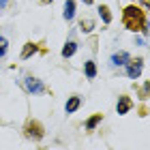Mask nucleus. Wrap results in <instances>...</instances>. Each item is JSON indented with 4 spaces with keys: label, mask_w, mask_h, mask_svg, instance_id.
Listing matches in <instances>:
<instances>
[{
    "label": "nucleus",
    "mask_w": 150,
    "mask_h": 150,
    "mask_svg": "<svg viewBox=\"0 0 150 150\" xmlns=\"http://www.w3.org/2000/svg\"><path fill=\"white\" fill-rule=\"evenodd\" d=\"M37 52H39L37 43H32V41H28V43L24 45V50H22V60H28L30 56H35Z\"/></svg>",
    "instance_id": "8"
},
{
    "label": "nucleus",
    "mask_w": 150,
    "mask_h": 150,
    "mask_svg": "<svg viewBox=\"0 0 150 150\" xmlns=\"http://www.w3.org/2000/svg\"><path fill=\"white\" fill-rule=\"evenodd\" d=\"M26 137H30V139H41L43 137V127L39 125V122H28L26 125Z\"/></svg>",
    "instance_id": "4"
},
{
    "label": "nucleus",
    "mask_w": 150,
    "mask_h": 150,
    "mask_svg": "<svg viewBox=\"0 0 150 150\" xmlns=\"http://www.w3.org/2000/svg\"><path fill=\"white\" fill-rule=\"evenodd\" d=\"M81 2H84V4H92V0H81Z\"/></svg>",
    "instance_id": "17"
},
{
    "label": "nucleus",
    "mask_w": 150,
    "mask_h": 150,
    "mask_svg": "<svg viewBox=\"0 0 150 150\" xmlns=\"http://www.w3.org/2000/svg\"><path fill=\"white\" fill-rule=\"evenodd\" d=\"M125 67H127V75H129V77H131V79H137L139 75H142V69H144V60H142V58L129 60Z\"/></svg>",
    "instance_id": "3"
},
{
    "label": "nucleus",
    "mask_w": 150,
    "mask_h": 150,
    "mask_svg": "<svg viewBox=\"0 0 150 150\" xmlns=\"http://www.w3.org/2000/svg\"><path fill=\"white\" fill-rule=\"evenodd\" d=\"M6 52H9V41H6V37H0V58H4Z\"/></svg>",
    "instance_id": "15"
},
{
    "label": "nucleus",
    "mask_w": 150,
    "mask_h": 150,
    "mask_svg": "<svg viewBox=\"0 0 150 150\" xmlns=\"http://www.w3.org/2000/svg\"><path fill=\"white\" fill-rule=\"evenodd\" d=\"M79 28H81V32H86V35H88V32H92L94 22H92V19H81V22H79Z\"/></svg>",
    "instance_id": "14"
},
{
    "label": "nucleus",
    "mask_w": 150,
    "mask_h": 150,
    "mask_svg": "<svg viewBox=\"0 0 150 150\" xmlns=\"http://www.w3.org/2000/svg\"><path fill=\"white\" fill-rule=\"evenodd\" d=\"M6 4H9V0H0V11H4Z\"/></svg>",
    "instance_id": "16"
},
{
    "label": "nucleus",
    "mask_w": 150,
    "mask_h": 150,
    "mask_svg": "<svg viewBox=\"0 0 150 150\" xmlns=\"http://www.w3.org/2000/svg\"><path fill=\"white\" fill-rule=\"evenodd\" d=\"M41 2H52V0H41Z\"/></svg>",
    "instance_id": "18"
},
{
    "label": "nucleus",
    "mask_w": 150,
    "mask_h": 150,
    "mask_svg": "<svg viewBox=\"0 0 150 150\" xmlns=\"http://www.w3.org/2000/svg\"><path fill=\"white\" fill-rule=\"evenodd\" d=\"M79 105H81V99L79 97H69V101H67V105H64V112L67 114H75L79 110Z\"/></svg>",
    "instance_id": "7"
},
{
    "label": "nucleus",
    "mask_w": 150,
    "mask_h": 150,
    "mask_svg": "<svg viewBox=\"0 0 150 150\" xmlns=\"http://www.w3.org/2000/svg\"><path fill=\"white\" fill-rule=\"evenodd\" d=\"M62 17L67 19V22H71V19L75 17V0H67V2H64V11H62Z\"/></svg>",
    "instance_id": "9"
},
{
    "label": "nucleus",
    "mask_w": 150,
    "mask_h": 150,
    "mask_svg": "<svg viewBox=\"0 0 150 150\" xmlns=\"http://www.w3.org/2000/svg\"><path fill=\"white\" fill-rule=\"evenodd\" d=\"M75 52H77V43H75V41H67L64 47H62V56L64 58H71Z\"/></svg>",
    "instance_id": "12"
},
{
    "label": "nucleus",
    "mask_w": 150,
    "mask_h": 150,
    "mask_svg": "<svg viewBox=\"0 0 150 150\" xmlns=\"http://www.w3.org/2000/svg\"><path fill=\"white\" fill-rule=\"evenodd\" d=\"M99 15H101V19H103V24H110L112 22V13H110V9H107L105 4L99 6Z\"/></svg>",
    "instance_id": "13"
},
{
    "label": "nucleus",
    "mask_w": 150,
    "mask_h": 150,
    "mask_svg": "<svg viewBox=\"0 0 150 150\" xmlns=\"http://www.w3.org/2000/svg\"><path fill=\"white\" fill-rule=\"evenodd\" d=\"M24 88H26V92H30V94H43L45 92V84L41 79L37 77H32V75H28V77H24Z\"/></svg>",
    "instance_id": "2"
},
{
    "label": "nucleus",
    "mask_w": 150,
    "mask_h": 150,
    "mask_svg": "<svg viewBox=\"0 0 150 150\" xmlns=\"http://www.w3.org/2000/svg\"><path fill=\"white\" fill-rule=\"evenodd\" d=\"M101 120H103V114H94V116H90V118L86 120V131H94L99 125H101Z\"/></svg>",
    "instance_id": "10"
},
{
    "label": "nucleus",
    "mask_w": 150,
    "mask_h": 150,
    "mask_svg": "<svg viewBox=\"0 0 150 150\" xmlns=\"http://www.w3.org/2000/svg\"><path fill=\"white\" fill-rule=\"evenodd\" d=\"M122 24H125V28L133 30V32L142 30L144 35H148L146 15H144V11L137 9L135 4H131V6H127V9H125V13H122Z\"/></svg>",
    "instance_id": "1"
},
{
    "label": "nucleus",
    "mask_w": 150,
    "mask_h": 150,
    "mask_svg": "<svg viewBox=\"0 0 150 150\" xmlns=\"http://www.w3.org/2000/svg\"><path fill=\"white\" fill-rule=\"evenodd\" d=\"M133 107V101L129 99V97H118V103H116V112H118L120 116H125V114H129V110Z\"/></svg>",
    "instance_id": "5"
},
{
    "label": "nucleus",
    "mask_w": 150,
    "mask_h": 150,
    "mask_svg": "<svg viewBox=\"0 0 150 150\" xmlns=\"http://www.w3.org/2000/svg\"><path fill=\"white\" fill-rule=\"evenodd\" d=\"M84 73L88 79H94L97 77V64L92 62V60H88V62H84Z\"/></svg>",
    "instance_id": "11"
},
{
    "label": "nucleus",
    "mask_w": 150,
    "mask_h": 150,
    "mask_svg": "<svg viewBox=\"0 0 150 150\" xmlns=\"http://www.w3.org/2000/svg\"><path fill=\"white\" fill-rule=\"evenodd\" d=\"M129 60H131V56H129L127 52H118V54H112L110 64H112V67H125Z\"/></svg>",
    "instance_id": "6"
}]
</instances>
